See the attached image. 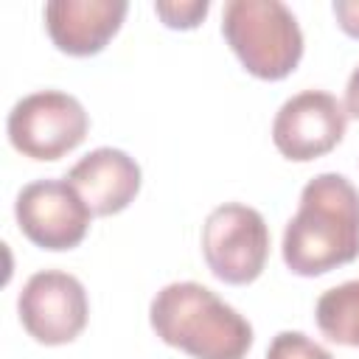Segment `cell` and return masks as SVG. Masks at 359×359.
Returning <instances> with one entry per match:
<instances>
[{
	"instance_id": "obj_1",
	"label": "cell",
	"mask_w": 359,
	"mask_h": 359,
	"mask_svg": "<svg viewBox=\"0 0 359 359\" xmlns=\"http://www.w3.org/2000/svg\"><path fill=\"white\" fill-rule=\"evenodd\" d=\"M280 252L300 278H317L359 258V191L348 177L325 171L303 185Z\"/></svg>"
},
{
	"instance_id": "obj_2",
	"label": "cell",
	"mask_w": 359,
	"mask_h": 359,
	"mask_svg": "<svg viewBox=\"0 0 359 359\" xmlns=\"http://www.w3.org/2000/svg\"><path fill=\"white\" fill-rule=\"evenodd\" d=\"M154 334L194 359H244L252 325L216 292L194 280L163 286L149 306Z\"/></svg>"
},
{
	"instance_id": "obj_3",
	"label": "cell",
	"mask_w": 359,
	"mask_h": 359,
	"mask_svg": "<svg viewBox=\"0 0 359 359\" xmlns=\"http://www.w3.org/2000/svg\"><path fill=\"white\" fill-rule=\"evenodd\" d=\"M222 34L247 73L264 81L286 79L303 56V31L280 0H227Z\"/></svg>"
},
{
	"instance_id": "obj_4",
	"label": "cell",
	"mask_w": 359,
	"mask_h": 359,
	"mask_svg": "<svg viewBox=\"0 0 359 359\" xmlns=\"http://www.w3.org/2000/svg\"><path fill=\"white\" fill-rule=\"evenodd\" d=\"M90 129L81 101L62 90L22 95L6 121L11 146L31 160H59L73 151Z\"/></svg>"
},
{
	"instance_id": "obj_5",
	"label": "cell",
	"mask_w": 359,
	"mask_h": 359,
	"mask_svg": "<svg viewBox=\"0 0 359 359\" xmlns=\"http://www.w3.org/2000/svg\"><path fill=\"white\" fill-rule=\"evenodd\" d=\"M202 255L208 269L230 283H252L269 258V227L264 216L241 202L213 208L202 224Z\"/></svg>"
},
{
	"instance_id": "obj_6",
	"label": "cell",
	"mask_w": 359,
	"mask_h": 359,
	"mask_svg": "<svg viewBox=\"0 0 359 359\" xmlns=\"http://www.w3.org/2000/svg\"><path fill=\"white\" fill-rule=\"evenodd\" d=\"M20 323L39 345L73 342L90 317V300L81 280L62 269L34 272L17 297Z\"/></svg>"
},
{
	"instance_id": "obj_7",
	"label": "cell",
	"mask_w": 359,
	"mask_h": 359,
	"mask_svg": "<svg viewBox=\"0 0 359 359\" xmlns=\"http://www.w3.org/2000/svg\"><path fill=\"white\" fill-rule=\"evenodd\" d=\"M20 233L50 252L73 250L90 230V208L67 180H34L14 202Z\"/></svg>"
},
{
	"instance_id": "obj_8",
	"label": "cell",
	"mask_w": 359,
	"mask_h": 359,
	"mask_svg": "<svg viewBox=\"0 0 359 359\" xmlns=\"http://www.w3.org/2000/svg\"><path fill=\"white\" fill-rule=\"evenodd\" d=\"M348 129L345 104L325 90H303L286 98L272 121L275 149L294 163H309L339 146Z\"/></svg>"
},
{
	"instance_id": "obj_9",
	"label": "cell",
	"mask_w": 359,
	"mask_h": 359,
	"mask_svg": "<svg viewBox=\"0 0 359 359\" xmlns=\"http://www.w3.org/2000/svg\"><path fill=\"white\" fill-rule=\"evenodd\" d=\"M129 6L123 0H50L45 28L50 42L67 56H95L121 31Z\"/></svg>"
},
{
	"instance_id": "obj_10",
	"label": "cell",
	"mask_w": 359,
	"mask_h": 359,
	"mask_svg": "<svg viewBox=\"0 0 359 359\" xmlns=\"http://www.w3.org/2000/svg\"><path fill=\"white\" fill-rule=\"evenodd\" d=\"M93 216H115L126 210L140 191V165L121 149L101 146L84 154L65 177Z\"/></svg>"
},
{
	"instance_id": "obj_11",
	"label": "cell",
	"mask_w": 359,
	"mask_h": 359,
	"mask_svg": "<svg viewBox=\"0 0 359 359\" xmlns=\"http://www.w3.org/2000/svg\"><path fill=\"white\" fill-rule=\"evenodd\" d=\"M314 320L325 339L359 348V280H345L323 292L314 306Z\"/></svg>"
},
{
	"instance_id": "obj_12",
	"label": "cell",
	"mask_w": 359,
	"mask_h": 359,
	"mask_svg": "<svg viewBox=\"0 0 359 359\" xmlns=\"http://www.w3.org/2000/svg\"><path fill=\"white\" fill-rule=\"evenodd\" d=\"M264 359H334L320 342L300 331H280L272 337Z\"/></svg>"
},
{
	"instance_id": "obj_13",
	"label": "cell",
	"mask_w": 359,
	"mask_h": 359,
	"mask_svg": "<svg viewBox=\"0 0 359 359\" xmlns=\"http://www.w3.org/2000/svg\"><path fill=\"white\" fill-rule=\"evenodd\" d=\"M210 3L208 0H182V3H154V14L163 20V25L174 28V31H191L196 28L205 14H208Z\"/></svg>"
},
{
	"instance_id": "obj_14",
	"label": "cell",
	"mask_w": 359,
	"mask_h": 359,
	"mask_svg": "<svg viewBox=\"0 0 359 359\" xmlns=\"http://www.w3.org/2000/svg\"><path fill=\"white\" fill-rule=\"evenodd\" d=\"M331 8H334V17H337L339 28L348 36L359 39V0H334Z\"/></svg>"
},
{
	"instance_id": "obj_15",
	"label": "cell",
	"mask_w": 359,
	"mask_h": 359,
	"mask_svg": "<svg viewBox=\"0 0 359 359\" xmlns=\"http://www.w3.org/2000/svg\"><path fill=\"white\" fill-rule=\"evenodd\" d=\"M345 112L359 121V67H353L348 87H345Z\"/></svg>"
}]
</instances>
